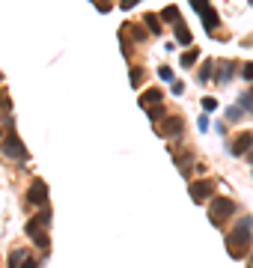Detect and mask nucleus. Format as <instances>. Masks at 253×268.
<instances>
[{
  "label": "nucleus",
  "mask_w": 253,
  "mask_h": 268,
  "mask_svg": "<svg viewBox=\"0 0 253 268\" xmlns=\"http://www.w3.org/2000/svg\"><path fill=\"white\" fill-rule=\"evenodd\" d=\"M253 247V218H241L235 226H232V233L227 236V250L232 259H244L247 250Z\"/></svg>",
  "instance_id": "f257e3e1"
},
{
  "label": "nucleus",
  "mask_w": 253,
  "mask_h": 268,
  "mask_svg": "<svg viewBox=\"0 0 253 268\" xmlns=\"http://www.w3.org/2000/svg\"><path fill=\"white\" fill-rule=\"evenodd\" d=\"M232 212H235V203L230 197H214V200H208V220L214 226L227 223V218H232Z\"/></svg>",
  "instance_id": "f03ea898"
},
{
  "label": "nucleus",
  "mask_w": 253,
  "mask_h": 268,
  "mask_svg": "<svg viewBox=\"0 0 253 268\" xmlns=\"http://www.w3.org/2000/svg\"><path fill=\"white\" fill-rule=\"evenodd\" d=\"M0 149H3V155L12 158V161H24V158H27V149H24V143L18 140L15 131H9L3 140H0Z\"/></svg>",
  "instance_id": "7ed1b4c3"
},
{
  "label": "nucleus",
  "mask_w": 253,
  "mask_h": 268,
  "mask_svg": "<svg viewBox=\"0 0 253 268\" xmlns=\"http://www.w3.org/2000/svg\"><path fill=\"white\" fill-rule=\"evenodd\" d=\"M27 203L30 206H45L48 203V185L42 179H33L30 188H27Z\"/></svg>",
  "instance_id": "20e7f679"
},
{
  "label": "nucleus",
  "mask_w": 253,
  "mask_h": 268,
  "mask_svg": "<svg viewBox=\"0 0 253 268\" xmlns=\"http://www.w3.org/2000/svg\"><path fill=\"white\" fill-rule=\"evenodd\" d=\"M211 179H197V182H191V200H197V203H206L208 197H211Z\"/></svg>",
  "instance_id": "39448f33"
},
{
  "label": "nucleus",
  "mask_w": 253,
  "mask_h": 268,
  "mask_svg": "<svg viewBox=\"0 0 253 268\" xmlns=\"http://www.w3.org/2000/svg\"><path fill=\"white\" fill-rule=\"evenodd\" d=\"M182 128H185V120H182V117H167V120L161 122L158 134H161V137H176V134H182Z\"/></svg>",
  "instance_id": "423d86ee"
},
{
  "label": "nucleus",
  "mask_w": 253,
  "mask_h": 268,
  "mask_svg": "<svg viewBox=\"0 0 253 268\" xmlns=\"http://www.w3.org/2000/svg\"><path fill=\"white\" fill-rule=\"evenodd\" d=\"M250 146H253V134H250V131H241V134L232 140L230 152H232L235 158H241V155H247V152H250Z\"/></svg>",
  "instance_id": "0eeeda50"
},
{
  "label": "nucleus",
  "mask_w": 253,
  "mask_h": 268,
  "mask_svg": "<svg viewBox=\"0 0 253 268\" xmlns=\"http://www.w3.org/2000/svg\"><path fill=\"white\" fill-rule=\"evenodd\" d=\"M48 220H51V212H48V209H42L36 218H30V220H27V226H24V229H27V236H36L39 229H45V226H48Z\"/></svg>",
  "instance_id": "6e6552de"
},
{
  "label": "nucleus",
  "mask_w": 253,
  "mask_h": 268,
  "mask_svg": "<svg viewBox=\"0 0 253 268\" xmlns=\"http://www.w3.org/2000/svg\"><path fill=\"white\" fill-rule=\"evenodd\" d=\"M164 101V93H161V87H149V90H143V96H140V104L143 107H155V104H161Z\"/></svg>",
  "instance_id": "1a4fd4ad"
},
{
  "label": "nucleus",
  "mask_w": 253,
  "mask_h": 268,
  "mask_svg": "<svg viewBox=\"0 0 253 268\" xmlns=\"http://www.w3.org/2000/svg\"><path fill=\"white\" fill-rule=\"evenodd\" d=\"M232 72H235V63H232V60H221V63H218V72H214V81H218V84H227V81L232 78Z\"/></svg>",
  "instance_id": "9d476101"
},
{
  "label": "nucleus",
  "mask_w": 253,
  "mask_h": 268,
  "mask_svg": "<svg viewBox=\"0 0 253 268\" xmlns=\"http://www.w3.org/2000/svg\"><path fill=\"white\" fill-rule=\"evenodd\" d=\"M176 42H179V45H191V42H194V36H191L188 24H182V21L176 24Z\"/></svg>",
  "instance_id": "9b49d317"
},
{
  "label": "nucleus",
  "mask_w": 253,
  "mask_h": 268,
  "mask_svg": "<svg viewBox=\"0 0 253 268\" xmlns=\"http://www.w3.org/2000/svg\"><path fill=\"white\" fill-rule=\"evenodd\" d=\"M211 78H214V63L206 60V63L200 66V72H197V81H200V84H208Z\"/></svg>",
  "instance_id": "f8f14e48"
},
{
  "label": "nucleus",
  "mask_w": 253,
  "mask_h": 268,
  "mask_svg": "<svg viewBox=\"0 0 253 268\" xmlns=\"http://www.w3.org/2000/svg\"><path fill=\"white\" fill-rule=\"evenodd\" d=\"M161 21H167V24H179L182 21V12H179V6H167V9H161Z\"/></svg>",
  "instance_id": "ddd939ff"
},
{
  "label": "nucleus",
  "mask_w": 253,
  "mask_h": 268,
  "mask_svg": "<svg viewBox=\"0 0 253 268\" xmlns=\"http://www.w3.org/2000/svg\"><path fill=\"white\" fill-rule=\"evenodd\" d=\"M122 33H128L134 42H143V39H146V36H149L146 30H143V27H137V24H122Z\"/></svg>",
  "instance_id": "4468645a"
},
{
  "label": "nucleus",
  "mask_w": 253,
  "mask_h": 268,
  "mask_svg": "<svg viewBox=\"0 0 253 268\" xmlns=\"http://www.w3.org/2000/svg\"><path fill=\"white\" fill-rule=\"evenodd\" d=\"M200 18H203V27H206V30H214V27H218V12H214L211 6H208L206 12H200Z\"/></svg>",
  "instance_id": "2eb2a0df"
},
{
  "label": "nucleus",
  "mask_w": 253,
  "mask_h": 268,
  "mask_svg": "<svg viewBox=\"0 0 253 268\" xmlns=\"http://www.w3.org/2000/svg\"><path fill=\"white\" fill-rule=\"evenodd\" d=\"M143 24L149 27V33L161 36V18H158V15H152V12H149V15H143Z\"/></svg>",
  "instance_id": "dca6fc26"
},
{
  "label": "nucleus",
  "mask_w": 253,
  "mask_h": 268,
  "mask_svg": "<svg viewBox=\"0 0 253 268\" xmlns=\"http://www.w3.org/2000/svg\"><path fill=\"white\" fill-rule=\"evenodd\" d=\"M197 57H200V51H197V48H188L182 57H179V63H182L185 69H191V66H197Z\"/></svg>",
  "instance_id": "f3484780"
},
{
  "label": "nucleus",
  "mask_w": 253,
  "mask_h": 268,
  "mask_svg": "<svg viewBox=\"0 0 253 268\" xmlns=\"http://www.w3.org/2000/svg\"><path fill=\"white\" fill-rule=\"evenodd\" d=\"M24 256H27L24 250H12V253H9V268H21V262H24Z\"/></svg>",
  "instance_id": "a211bd4d"
},
{
  "label": "nucleus",
  "mask_w": 253,
  "mask_h": 268,
  "mask_svg": "<svg viewBox=\"0 0 253 268\" xmlns=\"http://www.w3.org/2000/svg\"><path fill=\"white\" fill-rule=\"evenodd\" d=\"M200 104H203V110H206V113H211V110H218V98H214V96H206V98H203Z\"/></svg>",
  "instance_id": "6ab92c4d"
},
{
  "label": "nucleus",
  "mask_w": 253,
  "mask_h": 268,
  "mask_svg": "<svg viewBox=\"0 0 253 268\" xmlns=\"http://www.w3.org/2000/svg\"><path fill=\"white\" fill-rule=\"evenodd\" d=\"M140 84H143V69H131V87L137 90Z\"/></svg>",
  "instance_id": "aec40b11"
},
{
  "label": "nucleus",
  "mask_w": 253,
  "mask_h": 268,
  "mask_svg": "<svg viewBox=\"0 0 253 268\" xmlns=\"http://www.w3.org/2000/svg\"><path fill=\"white\" fill-rule=\"evenodd\" d=\"M146 113H149V117H152V120H158V117H164V101H161V104H155V107H149Z\"/></svg>",
  "instance_id": "412c9836"
},
{
  "label": "nucleus",
  "mask_w": 253,
  "mask_h": 268,
  "mask_svg": "<svg viewBox=\"0 0 253 268\" xmlns=\"http://www.w3.org/2000/svg\"><path fill=\"white\" fill-rule=\"evenodd\" d=\"M30 239H33V242H36V244H39V247H48V244H51V242H48V236H45V233H36V236H30Z\"/></svg>",
  "instance_id": "4be33fe9"
},
{
  "label": "nucleus",
  "mask_w": 253,
  "mask_h": 268,
  "mask_svg": "<svg viewBox=\"0 0 253 268\" xmlns=\"http://www.w3.org/2000/svg\"><path fill=\"white\" fill-rule=\"evenodd\" d=\"M241 104H244V110H247V113H253V96H250V93H244V96H241Z\"/></svg>",
  "instance_id": "5701e85b"
},
{
  "label": "nucleus",
  "mask_w": 253,
  "mask_h": 268,
  "mask_svg": "<svg viewBox=\"0 0 253 268\" xmlns=\"http://www.w3.org/2000/svg\"><path fill=\"white\" fill-rule=\"evenodd\" d=\"M191 6H194L197 12H206V9H208L211 3H208V0H191Z\"/></svg>",
  "instance_id": "b1692460"
},
{
  "label": "nucleus",
  "mask_w": 253,
  "mask_h": 268,
  "mask_svg": "<svg viewBox=\"0 0 253 268\" xmlns=\"http://www.w3.org/2000/svg\"><path fill=\"white\" fill-rule=\"evenodd\" d=\"M158 74H161L164 81H170V78H173V72H170V66H161V69H158Z\"/></svg>",
  "instance_id": "393cba45"
},
{
  "label": "nucleus",
  "mask_w": 253,
  "mask_h": 268,
  "mask_svg": "<svg viewBox=\"0 0 253 268\" xmlns=\"http://www.w3.org/2000/svg\"><path fill=\"white\" fill-rule=\"evenodd\" d=\"M21 268H39V265H36V259H33V256H24V262H21Z\"/></svg>",
  "instance_id": "a878e982"
},
{
  "label": "nucleus",
  "mask_w": 253,
  "mask_h": 268,
  "mask_svg": "<svg viewBox=\"0 0 253 268\" xmlns=\"http://www.w3.org/2000/svg\"><path fill=\"white\" fill-rule=\"evenodd\" d=\"M137 3H140V0H119V6H122V9H134Z\"/></svg>",
  "instance_id": "bb28decb"
},
{
  "label": "nucleus",
  "mask_w": 253,
  "mask_h": 268,
  "mask_svg": "<svg viewBox=\"0 0 253 268\" xmlns=\"http://www.w3.org/2000/svg\"><path fill=\"white\" fill-rule=\"evenodd\" d=\"M0 110H9V98H6L3 90H0Z\"/></svg>",
  "instance_id": "cd10ccee"
},
{
  "label": "nucleus",
  "mask_w": 253,
  "mask_h": 268,
  "mask_svg": "<svg viewBox=\"0 0 253 268\" xmlns=\"http://www.w3.org/2000/svg\"><path fill=\"white\" fill-rule=\"evenodd\" d=\"M244 81H253V63L244 66Z\"/></svg>",
  "instance_id": "c85d7f7f"
},
{
  "label": "nucleus",
  "mask_w": 253,
  "mask_h": 268,
  "mask_svg": "<svg viewBox=\"0 0 253 268\" xmlns=\"http://www.w3.org/2000/svg\"><path fill=\"white\" fill-rule=\"evenodd\" d=\"M227 120H241V110H238V107H232V110L227 113Z\"/></svg>",
  "instance_id": "c756f323"
},
{
  "label": "nucleus",
  "mask_w": 253,
  "mask_h": 268,
  "mask_svg": "<svg viewBox=\"0 0 253 268\" xmlns=\"http://www.w3.org/2000/svg\"><path fill=\"white\" fill-rule=\"evenodd\" d=\"M3 137H6V134H3V128H0V140H3Z\"/></svg>",
  "instance_id": "7c9ffc66"
},
{
  "label": "nucleus",
  "mask_w": 253,
  "mask_h": 268,
  "mask_svg": "<svg viewBox=\"0 0 253 268\" xmlns=\"http://www.w3.org/2000/svg\"><path fill=\"white\" fill-rule=\"evenodd\" d=\"M250 268H253V256H250Z\"/></svg>",
  "instance_id": "2f4dec72"
},
{
  "label": "nucleus",
  "mask_w": 253,
  "mask_h": 268,
  "mask_svg": "<svg viewBox=\"0 0 253 268\" xmlns=\"http://www.w3.org/2000/svg\"><path fill=\"white\" fill-rule=\"evenodd\" d=\"M250 96H253V87H250Z\"/></svg>",
  "instance_id": "473e14b6"
},
{
  "label": "nucleus",
  "mask_w": 253,
  "mask_h": 268,
  "mask_svg": "<svg viewBox=\"0 0 253 268\" xmlns=\"http://www.w3.org/2000/svg\"><path fill=\"white\" fill-rule=\"evenodd\" d=\"M0 78H3V74H0Z\"/></svg>",
  "instance_id": "72a5a7b5"
},
{
  "label": "nucleus",
  "mask_w": 253,
  "mask_h": 268,
  "mask_svg": "<svg viewBox=\"0 0 253 268\" xmlns=\"http://www.w3.org/2000/svg\"><path fill=\"white\" fill-rule=\"evenodd\" d=\"M250 3H253V0H250Z\"/></svg>",
  "instance_id": "f704fd0d"
}]
</instances>
